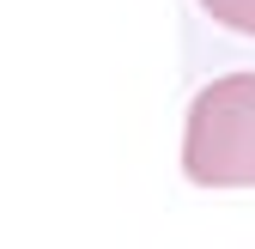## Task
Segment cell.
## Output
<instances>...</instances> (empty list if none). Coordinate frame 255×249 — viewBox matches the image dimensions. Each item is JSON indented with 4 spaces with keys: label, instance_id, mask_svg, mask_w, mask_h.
Instances as JSON below:
<instances>
[{
    "label": "cell",
    "instance_id": "6da1fadb",
    "mask_svg": "<svg viewBox=\"0 0 255 249\" xmlns=\"http://www.w3.org/2000/svg\"><path fill=\"white\" fill-rule=\"evenodd\" d=\"M182 170L201 189H255V73H225L195 98Z\"/></svg>",
    "mask_w": 255,
    "mask_h": 249
},
{
    "label": "cell",
    "instance_id": "7a4b0ae2",
    "mask_svg": "<svg viewBox=\"0 0 255 249\" xmlns=\"http://www.w3.org/2000/svg\"><path fill=\"white\" fill-rule=\"evenodd\" d=\"M201 6H207L219 24H231V30H243V37H255V0H201Z\"/></svg>",
    "mask_w": 255,
    "mask_h": 249
}]
</instances>
